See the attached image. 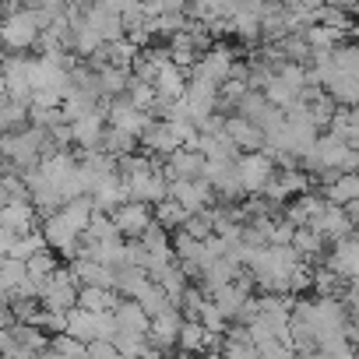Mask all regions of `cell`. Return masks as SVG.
Segmentation results:
<instances>
[{
	"instance_id": "cell-47",
	"label": "cell",
	"mask_w": 359,
	"mask_h": 359,
	"mask_svg": "<svg viewBox=\"0 0 359 359\" xmlns=\"http://www.w3.org/2000/svg\"><path fill=\"white\" fill-rule=\"evenodd\" d=\"M29 4H32V0H4L8 11H18V8H29Z\"/></svg>"
},
{
	"instance_id": "cell-1",
	"label": "cell",
	"mask_w": 359,
	"mask_h": 359,
	"mask_svg": "<svg viewBox=\"0 0 359 359\" xmlns=\"http://www.w3.org/2000/svg\"><path fill=\"white\" fill-rule=\"evenodd\" d=\"M4 162L8 169L15 172H29L36 169L46 155H50V130L43 127H25V130H15V134H4Z\"/></svg>"
},
{
	"instance_id": "cell-46",
	"label": "cell",
	"mask_w": 359,
	"mask_h": 359,
	"mask_svg": "<svg viewBox=\"0 0 359 359\" xmlns=\"http://www.w3.org/2000/svg\"><path fill=\"white\" fill-rule=\"evenodd\" d=\"M345 306H348L352 320H359V289H348V296H345Z\"/></svg>"
},
{
	"instance_id": "cell-16",
	"label": "cell",
	"mask_w": 359,
	"mask_h": 359,
	"mask_svg": "<svg viewBox=\"0 0 359 359\" xmlns=\"http://www.w3.org/2000/svg\"><path fill=\"white\" fill-rule=\"evenodd\" d=\"M184 102H187L191 116H194V120H198V127H201V123L219 109V88H215V85H208V81H201V78H191Z\"/></svg>"
},
{
	"instance_id": "cell-10",
	"label": "cell",
	"mask_w": 359,
	"mask_h": 359,
	"mask_svg": "<svg viewBox=\"0 0 359 359\" xmlns=\"http://www.w3.org/2000/svg\"><path fill=\"white\" fill-rule=\"evenodd\" d=\"M113 222L116 229L127 236V240H141L151 226H155V208L144 205V201H127L113 212Z\"/></svg>"
},
{
	"instance_id": "cell-31",
	"label": "cell",
	"mask_w": 359,
	"mask_h": 359,
	"mask_svg": "<svg viewBox=\"0 0 359 359\" xmlns=\"http://www.w3.org/2000/svg\"><path fill=\"white\" fill-rule=\"evenodd\" d=\"M187 219H191V212L180 205L176 198H165V201H158L155 205V222L158 226H165L169 233H176V229H184L187 226Z\"/></svg>"
},
{
	"instance_id": "cell-30",
	"label": "cell",
	"mask_w": 359,
	"mask_h": 359,
	"mask_svg": "<svg viewBox=\"0 0 359 359\" xmlns=\"http://www.w3.org/2000/svg\"><path fill=\"white\" fill-rule=\"evenodd\" d=\"M78 306H85L92 313H106V310H116L120 306V292L116 289H99V285H81Z\"/></svg>"
},
{
	"instance_id": "cell-42",
	"label": "cell",
	"mask_w": 359,
	"mask_h": 359,
	"mask_svg": "<svg viewBox=\"0 0 359 359\" xmlns=\"http://www.w3.org/2000/svg\"><path fill=\"white\" fill-rule=\"evenodd\" d=\"M313 292H317V296H334V292H341V278H338L327 264H320V268L313 271Z\"/></svg>"
},
{
	"instance_id": "cell-25",
	"label": "cell",
	"mask_w": 359,
	"mask_h": 359,
	"mask_svg": "<svg viewBox=\"0 0 359 359\" xmlns=\"http://www.w3.org/2000/svg\"><path fill=\"white\" fill-rule=\"evenodd\" d=\"M29 120H32V102L15 99V95H4V109H0V123H4V134H15V130L32 127Z\"/></svg>"
},
{
	"instance_id": "cell-26",
	"label": "cell",
	"mask_w": 359,
	"mask_h": 359,
	"mask_svg": "<svg viewBox=\"0 0 359 359\" xmlns=\"http://www.w3.org/2000/svg\"><path fill=\"white\" fill-rule=\"evenodd\" d=\"M324 198L331 201V205H352V201H359V172H341V176H334L331 184H324Z\"/></svg>"
},
{
	"instance_id": "cell-18",
	"label": "cell",
	"mask_w": 359,
	"mask_h": 359,
	"mask_svg": "<svg viewBox=\"0 0 359 359\" xmlns=\"http://www.w3.org/2000/svg\"><path fill=\"white\" fill-rule=\"evenodd\" d=\"M226 130H229V137L240 144V151H264V130H261L254 120L233 113V116H226Z\"/></svg>"
},
{
	"instance_id": "cell-23",
	"label": "cell",
	"mask_w": 359,
	"mask_h": 359,
	"mask_svg": "<svg viewBox=\"0 0 359 359\" xmlns=\"http://www.w3.org/2000/svg\"><path fill=\"white\" fill-rule=\"evenodd\" d=\"M116 320H120V331H134V334H148L151 331V313L137 299H120Z\"/></svg>"
},
{
	"instance_id": "cell-7",
	"label": "cell",
	"mask_w": 359,
	"mask_h": 359,
	"mask_svg": "<svg viewBox=\"0 0 359 359\" xmlns=\"http://www.w3.org/2000/svg\"><path fill=\"white\" fill-rule=\"evenodd\" d=\"M233 71H236V57H233L226 46H212V50L201 53V60L191 67V78H201V81L222 88V85L233 78Z\"/></svg>"
},
{
	"instance_id": "cell-29",
	"label": "cell",
	"mask_w": 359,
	"mask_h": 359,
	"mask_svg": "<svg viewBox=\"0 0 359 359\" xmlns=\"http://www.w3.org/2000/svg\"><path fill=\"white\" fill-rule=\"evenodd\" d=\"M324 92H327L341 109H355V106H359V74H338L334 81L324 85Z\"/></svg>"
},
{
	"instance_id": "cell-19",
	"label": "cell",
	"mask_w": 359,
	"mask_h": 359,
	"mask_svg": "<svg viewBox=\"0 0 359 359\" xmlns=\"http://www.w3.org/2000/svg\"><path fill=\"white\" fill-rule=\"evenodd\" d=\"M331 201L324 198V194H299V198H292L289 205H285V219L299 229V226H313L317 222V215L327 208Z\"/></svg>"
},
{
	"instance_id": "cell-38",
	"label": "cell",
	"mask_w": 359,
	"mask_h": 359,
	"mask_svg": "<svg viewBox=\"0 0 359 359\" xmlns=\"http://www.w3.org/2000/svg\"><path fill=\"white\" fill-rule=\"evenodd\" d=\"M198 320H201V324H205V327H208L212 334H226V331L233 327V320H229V317L222 313V306H219V303H215L212 296L205 299V306H201V313H198Z\"/></svg>"
},
{
	"instance_id": "cell-37",
	"label": "cell",
	"mask_w": 359,
	"mask_h": 359,
	"mask_svg": "<svg viewBox=\"0 0 359 359\" xmlns=\"http://www.w3.org/2000/svg\"><path fill=\"white\" fill-rule=\"evenodd\" d=\"M341 39H345L341 29H327V25H310V29H306V43H310V50H338Z\"/></svg>"
},
{
	"instance_id": "cell-24",
	"label": "cell",
	"mask_w": 359,
	"mask_h": 359,
	"mask_svg": "<svg viewBox=\"0 0 359 359\" xmlns=\"http://www.w3.org/2000/svg\"><path fill=\"white\" fill-rule=\"evenodd\" d=\"M95 74H99V92H102V99H120V95H127V88H130V81H134V71H130V67H99Z\"/></svg>"
},
{
	"instance_id": "cell-12",
	"label": "cell",
	"mask_w": 359,
	"mask_h": 359,
	"mask_svg": "<svg viewBox=\"0 0 359 359\" xmlns=\"http://www.w3.org/2000/svg\"><path fill=\"white\" fill-rule=\"evenodd\" d=\"M313 229L324 236V243L334 247V243H341V240H348V236L355 233V222H352L348 208H341V205H327V208L317 215Z\"/></svg>"
},
{
	"instance_id": "cell-32",
	"label": "cell",
	"mask_w": 359,
	"mask_h": 359,
	"mask_svg": "<svg viewBox=\"0 0 359 359\" xmlns=\"http://www.w3.org/2000/svg\"><path fill=\"white\" fill-rule=\"evenodd\" d=\"M134 299H137V303H141V306H144V310H148L151 317H158L162 310L176 306V303L169 299V292H165V289H162L158 282H151V278H148V282H144V285L137 289V296H134Z\"/></svg>"
},
{
	"instance_id": "cell-27",
	"label": "cell",
	"mask_w": 359,
	"mask_h": 359,
	"mask_svg": "<svg viewBox=\"0 0 359 359\" xmlns=\"http://www.w3.org/2000/svg\"><path fill=\"white\" fill-rule=\"evenodd\" d=\"M194 148L205 158H240V144L229 137V130H222V134H201Z\"/></svg>"
},
{
	"instance_id": "cell-20",
	"label": "cell",
	"mask_w": 359,
	"mask_h": 359,
	"mask_svg": "<svg viewBox=\"0 0 359 359\" xmlns=\"http://www.w3.org/2000/svg\"><path fill=\"white\" fill-rule=\"evenodd\" d=\"M71 271L81 285H99V289H116V268L109 264H99L92 257H78L71 261Z\"/></svg>"
},
{
	"instance_id": "cell-45",
	"label": "cell",
	"mask_w": 359,
	"mask_h": 359,
	"mask_svg": "<svg viewBox=\"0 0 359 359\" xmlns=\"http://www.w3.org/2000/svg\"><path fill=\"white\" fill-rule=\"evenodd\" d=\"M348 141L359 148V106H355V109H348Z\"/></svg>"
},
{
	"instance_id": "cell-40",
	"label": "cell",
	"mask_w": 359,
	"mask_h": 359,
	"mask_svg": "<svg viewBox=\"0 0 359 359\" xmlns=\"http://www.w3.org/2000/svg\"><path fill=\"white\" fill-rule=\"evenodd\" d=\"M50 243H46V236H43V229H36V233H29V236H18V243L11 247V254L8 257H18V261H32L39 250H46Z\"/></svg>"
},
{
	"instance_id": "cell-36",
	"label": "cell",
	"mask_w": 359,
	"mask_h": 359,
	"mask_svg": "<svg viewBox=\"0 0 359 359\" xmlns=\"http://www.w3.org/2000/svg\"><path fill=\"white\" fill-rule=\"evenodd\" d=\"M25 278H29V264L18 261V257H4V268H0V292L11 296Z\"/></svg>"
},
{
	"instance_id": "cell-39",
	"label": "cell",
	"mask_w": 359,
	"mask_h": 359,
	"mask_svg": "<svg viewBox=\"0 0 359 359\" xmlns=\"http://www.w3.org/2000/svg\"><path fill=\"white\" fill-rule=\"evenodd\" d=\"M317 25L348 32L352 29V11L348 8H338V4H324V8H317Z\"/></svg>"
},
{
	"instance_id": "cell-22",
	"label": "cell",
	"mask_w": 359,
	"mask_h": 359,
	"mask_svg": "<svg viewBox=\"0 0 359 359\" xmlns=\"http://www.w3.org/2000/svg\"><path fill=\"white\" fill-rule=\"evenodd\" d=\"M212 299L222 306V313L229 317V320H243V313H247V306H250V289H243V285H222L219 292H212Z\"/></svg>"
},
{
	"instance_id": "cell-33",
	"label": "cell",
	"mask_w": 359,
	"mask_h": 359,
	"mask_svg": "<svg viewBox=\"0 0 359 359\" xmlns=\"http://www.w3.org/2000/svg\"><path fill=\"white\" fill-rule=\"evenodd\" d=\"M102 151L123 162L127 155H134V151H137V137H134V134H127V130L109 127V130H106V137H102Z\"/></svg>"
},
{
	"instance_id": "cell-44",
	"label": "cell",
	"mask_w": 359,
	"mask_h": 359,
	"mask_svg": "<svg viewBox=\"0 0 359 359\" xmlns=\"http://www.w3.org/2000/svg\"><path fill=\"white\" fill-rule=\"evenodd\" d=\"M116 334H120V320H116V310H106V313H99V338L113 341Z\"/></svg>"
},
{
	"instance_id": "cell-11",
	"label": "cell",
	"mask_w": 359,
	"mask_h": 359,
	"mask_svg": "<svg viewBox=\"0 0 359 359\" xmlns=\"http://www.w3.org/2000/svg\"><path fill=\"white\" fill-rule=\"evenodd\" d=\"M205 165H208V158L198 148H176L165 158L162 172L169 176V184H172V180H205Z\"/></svg>"
},
{
	"instance_id": "cell-9",
	"label": "cell",
	"mask_w": 359,
	"mask_h": 359,
	"mask_svg": "<svg viewBox=\"0 0 359 359\" xmlns=\"http://www.w3.org/2000/svg\"><path fill=\"white\" fill-rule=\"evenodd\" d=\"M299 194H310V172L306 169H282V172H275V180L268 184V191L261 198H268L271 205H289Z\"/></svg>"
},
{
	"instance_id": "cell-21",
	"label": "cell",
	"mask_w": 359,
	"mask_h": 359,
	"mask_svg": "<svg viewBox=\"0 0 359 359\" xmlns=\"http://www.w3.org/2000/svg\"><path fill=\"white\" fill-rule=\"evenodd\" d=\"M141 144H144V151H151V155H162V158H169L176 148H184V144L176 141V134H172L169 120H155V123L144 130Z\"/></svg>"
},
{
	"instance_id": "cell-50",
	"label": "cell",
	"mask_w": 359,
	"mask_h": 359,
	"mask_svg": "<svg viewBox=\"0 0 359 359\" xmlns=\"http://www.w3.org/2000/svg\"><path fill=\"white\" fill-rule=\"evenodd\" d=\"M271 4H285V0H271Z\"/></svg>"
},
{
	"instance_id": "cell-17",
	"label": "cell",
	"mask_w": 359,
	"mask_h": 359,
	"mask_svg": "<svg viewBox=\"0 0 359 359\" xmlns=\"http://www.w3.org/2000/svg\"><path fill=\"white\" fill-rule=\"evenodd\" d=\"M36 205L32 201H4L0 205V226L4 229H15L18 236H29L36 233Z\"/></svg>"
},
{
	"instance_id": "cell-35",
	"label": "cell",
	"mask_w": 359,
	"mask_h": 359,
	"mask_svg": "<svg viewBox=\"0 0 359 359\" xmlns=\"http://www.w3.org/2000/svg\"><path fill=\"white\" fill-rule=\"evenodd\" d=\"M292 247L299 250L303 261H313V257H320V250H324V236H320L313 226H299L296 236H292Z\"/></svg>"
},
{
	"instance_id": "cell-5",
	"label": "cell",
	"mask_w": 359,
	"mask_h": 359,
	"mask_svg": "<svg viewBox=\"0 0 359 359\" xmlns=\"http://www.w3.org/2000/svg\"><path fill=\"white\" fill-rule=\"evenodd\" d=\"M81 299V282L74 278L71 264L67 268H57L50 278H46V289H43V306L46 310H60V313H71Z\"/></svg>"
},
{
	"instance_id": "cell-43",
	"label": "cell",
	"mask_w": 359,
	"mask_h": 359,
	"mask_svg": "<svg viewBox=\"0 0 359 359\" xmlns=\"http://www.w3.org/2000/svg\"><path fill=\"white\" fill-rule=\"evenodd\" d=\"M205 289L201 285H191L187 292H184V299H180V310H184V317H198L201 313V306H205Z\"/></svg>"
},
{
	"instance_id": "cell-2",
	"label": "cell",
	"mask_w": 359,
	"mask_h": 359,
	"mask_svg": "<svg viewBox=\"0 0 359 359\" xmlns=\"http://www.w3.org/2000/svg\"><path fill=\"white\" fill-rule=\"evenodd\" d=\"M205 180L212 184V191L222 198V205H236V201L250 198L247 187H243V176H240V158H208Z\"/></svg>"
},
{
	"instance_id": "cell-34",
	"label": "cell",
	"mask_w": 359,
	"mask_h": 359,
	"mask_svg": "<svg viewBox=\"0 0 359 359\" xmlns=\"http://www.w3.org/2000/svg\"><path fill=\"white\" fill-rule=\"evenodd\" d=\"M261 92H264V95H268V102H271V106H278V109H292L296 102H303V95H299L292 85H285L278 74H275V78H271Z\"/></svg>"
},
{
	"instance_id": "cell-6",
	"label": "cell",
	"mask_w": 359,
	"mask_h": 359,
	"mask_svg": "<svg viewBox=\"0 0 359 359\" xmlns=\"http://www.w3.org/2000/svg\"><path fill=\"white\" fill-rule=\"evenodd\" d=\"M275 158L268 151H247L240 155V176H243V187L250 198H261L268 191V184L275 180Z\"/></svg>"
},
{
	"instance_id": "cell-48",
	"label": "cell",
	"mask_w": 359,
	"mask_h": 359,
	"mask_svg": "<svg viewBox=\"0 0 359 359\" xmlns=\"http://www.w3.org/2000/svg\"><path fill=\"white\" fill-rule=\"evenodd\" d=\"M303 8H310V11H317V8H324V4H331V0H299Z\"/></svg>"
},
{
	"instance_id": "cell-15",
	"label": "cell",
	"mask_w": 359,
	"mask_h": 359,
	"mask_svg": "<svg viewBox=\"0 0 359 359\" xmlns=\"http://www.w3.org/2000/svg\"><path fill=\"white\" fill-rule=\"evenodd\" d=\"M106 130H109V120H106V113H102V109H95V113H88V116H78V120H71L74 144H78V148H85V151H95V148H102V137H106Z\"/></svg>"
},
{
	"instance_id": "cell-49",
	"label": "cell",
	"mask_w": 359,
	"mask_h": 359,
	"mask_svg": "<svg viewBox=\"0 0 359 359\" xmlns=\"http://www.w3.org/2000/svg\"><path fill=\"white\" fill-rule=\"evenodd\" d=\"M348 208V215H352V222H355V229H359V201H352V205H345Z\"/></svg>"
},
{
	"instance_id": "cell-41",
	"label": "cell",
	"mask_w": 359,
	"mask_h": 359,
	"mask_svg": "<svg viewBox=\"0 0 359 359\" xmlns=\"http://www.w3.org/2000/svg\"><path fill=\"white\" fill-rule=\"evenodd\" d=\"M25 264H29V275H32V278L46 282V278L57 271V250H50V247H46V250H39V254H36L32 261H25Z\"/></svg>"
},
{
	"instance_id": "cell-28",
	"label": "cell",
	"mask_w": 359,
	"mask_h": 359,
	"mask_svg": "<svg viewBox=\"0 0 359 359\" xmlns=\"http://www.w3.org/2000/svg\"><path fill=\"white\" fill-rule=\"evenodd\" d=\"M67 334L71 338H78V341H95L99 338V313H92V310H85V306H74L71 313H67Z\"/></svg>"
},
{
	"instance_id": "cell-4",
	"label": "cell",
	"mask_w": 359,
	"mask_h": 359,
	"mask_svg": "<svg viewBox=\"0 0 359 359\" xmlns=\"http://www.w3.org/2000/svg\"><path fill=\"white\" fill-rule=\"evenodd\" d=\"M99 109L106 113L109 127H116V130H127V134H134L137 141H141V137H144V130L155 123V116H151L148 109L134 106L127 95H120V99H102V106H99Z\"/></svg>"
},
{
	"instance_id": "cell-13",
	"label": "cell",
	"mask_w": 359,
	"mask_h": 359,
	"mask_svg": "<svg viewBox=\"0 0 359 359\" xmlns=\"http://www.w3.org/2000/svg\"><path fill=\"white\" fill-rule=\"evenodd\" d=\"M92 201H95V212H106V215H113L120 205H127V201H130V187H127V180H123V172H120V169L99 180V187H95Z\"/></svg>"
},
{
	"instance_id": "cell-3",
	"label": "cell",
	"mask_w": 359,
	"mask_h": 359,
	"mask_svg": "<svg viewBox=\"0 0 359 359\" xmlns=\"http://www.w3.org/2000/svg\"><path fill=\"white\" fill-rule=\"evenodd\" d=\"M43 36V25H39V15L36 8H18V11H8L4 18V46L8 53H29Z\"/></svg>"
},
{
	"instance_id": "cell-8",
	"label": "cell",
	"mask_w": 359,
	"mask_h": 359,
	"mask_svg": "<svg viewBox=\"0 0 359 359\" xmlns=\"http://www.w3.org/2000/svg\"><path fill=\"white\" fill-rule=\"evenodd\" d=\"M169 198H176L191 215H198V212L215 208L212 201H215L219 194L212 191L208 180H172V184H169Z\"/></svg>"
},
{
	"instance_id": "cell-51",
	"label": "cell",
	"mask_w": 359,
	"mask_h": 359,
	"mask_svg": "<svg viewBox=\"0 0 359 359\" xmlns=\"http://www.w3.org/2000/svg\"><path fill=\"white\" fill-rule=\"evenodd\" d=\"M317 359H320V355H317Z\"/></svg>"
},
{
	"instance_id": "cell-14",
	"label": "cell",
	"mask_w": 359,
	"mask_h": 359,
	"mask_svg": "<svg viewBox=\"0 0 359 359\" xmlns=\"http://www.w3.org/2000/svg\"><path fill=\"white\" fill-rule=\"evenodd\" d=\"M184 310L180 306H169L162 310L158 317H151V331H148V341L162 352H169V345H180V327H184Z\"/></svg>"
}]
</instances>
